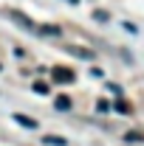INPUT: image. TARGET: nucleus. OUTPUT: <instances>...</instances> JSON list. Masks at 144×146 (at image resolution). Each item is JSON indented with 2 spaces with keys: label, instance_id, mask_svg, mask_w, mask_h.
Wrapping results in <instances>:
<instances>
[{
  "label": "nucleus",
  "instance_id": "9b49d317",
  "mask_svg": "<svg viewBox=\"0 0 144 146\" xmlns=\"http://www.w3.org/2000/svg\"><path fill=\"white\" fill-rule=\"evenodd\" d=\"M96 112H110V101L99 98V101H96Z\"/></svg>",
  "mask_w": 144,
  "mask_h": 146
},
{
  "label": "nucleus",
  "instance_id": "f03ea898",
  "mask_svg": "<svg viewBox=\"0 0 144 146\" xmlns=\"http://www.w3.org/2000/svg\"><path fill=\"white\" fill-rule=\"evenodd\" d=\"M9 17L14 20V23H17L20 28H26V31H37V25H34V23H31L28 17H26L23 11H9Z\"/></svg>",
  "mask_w": 144,
  "mask_h": 146
},
{
  "label": "nucleus",
  "instance_id": "4468645a",
  "mask_svg": "<svg viewBox=\"0 0 144 146\" xmlns=\"http://www.w3.org/2000/svg\"><path fill=\"white\" fill-rule=\"evenodd\" d=\"M0 70H3V65H0Z\"/></svg>",
  "mask_w": 144,
  "mask_h": 146
},
{
  "label": "nucleus",
  "instance_id": "39448f33",
  "mask_svg": "<svg viewBox=\"0 0 144 146\" xmlns=\"http://www.w3.org/2000/svg\"><path fill=\"white\" fill-rule=\"evenodd\" d=\"M42 143L45 146H68V141L59 138V135H42Z\"/></svg>",
  "mask_w": 144,
  "mask_h": 146
},
{
  "label": "nucleus",
  "instance_id": "f257e3e1",
  "mask_svg": "<svg viewBox=\"0 0 144 146\" xmlns=\"http://www.w3.org/2000/svg\"><path fill=\"white\" fill-rule=\"evenodd\" d=\"M51 79H54L57 84H73L76 76H73L71 68H54V70H51Z\"/></svg>",
  "mask_w": 144,
  "mask_h": 146
},
{
  "label": "nucleus",
  "instance_id": "1a4fd4ad",
  "mask_svg": "<svg viewBox=\"0 0 144 146\" xmlns=\"http://www.w3.org/2000/svg\"><path fill=\"white\" fill-rule=\"evenodd\" d=\"M34 93L37 96H48V84L45 82H34Z\"/></svg>",
  "mask_w": 144,
  "mask_h": 146
},
{
  "label": "nucleus",
  "instance_id": "423d86ee",
  "mask_svg": "<svg viewBox=\"0 0 144 146\" xmlns=\"http://www.w3.org/2000/svg\"><path fill=\"white\" fill-rule=\"evenodd\" d=\"M14 121H17L20 127H28V129H37V121H34V118H28V115H20V112H14Z\"/></svg>",
  "mask_w": 144,
  "mask_h": 146
},
{
  "label": "nucleus",
  "instance_id": "ddd939ff",
  "mask_svg": "<svg viewBox=\"0 0 144 146\" xmlns=\"http://www.w3.org/2000/svg\"><path fill=\"white\" fill-rule=\"evenodd\" d=\"M68 3H79V0H68Z\"/></svg>",
  "mask_w": 144,
  "mask_h": 146
},
{
  "label": "nucleus",
  "instance_id": "0eeeda50",
  "mask_svg": "<svg viewBox=\"0 0 144 146\" xmlns=\"http://www.w3.org/2000/svg\"><path fill=\"white\" fill-rule=\"evenodd\" d=\"M54 107H57V110H62V112H68V110H71V98H68V96H57Z\"/></svg>",
  "mask_w": 144,
  "mask_h": 146
},
{
  "label": "nucleus",
  "instance_id": "7ed1b4c3",
  "mask_svg": "<svg viewBox=\"0 0 144 146\" xmlns=\"http://www.w3.org/2000/svg\"><path fill=\"white\" fill-rule=\"evenodd\" d=\"M65 51H68L71 56H76V59H88V62L93 59V56H96L93 51H90V48H79V45H65Z\"/></svg>",
  "mask_w": 144,
  "mask_h": 146
},
{
  "label": "nucleus",
  "instance_id": "20e7f679",
  "mask_svg": "<svg viewBox=\"0 0 144 146\" xmlns=\"http://www.w3.org/2000/svg\"><path fill=\"white\" fill-rule=\"evenodd\" d=\"M37 31L42 36H62V28H59V25H40Z\"/></svg>",
  "mask_w": 144,
  "mask_h": 146
},
{
  "label": "nucleus",
  "instance_id": "6e6552de",
  "mask_svg": "<svg viewBox=\"0 0 144 146\" xmlns=\"http://www.w3.org/2000/svg\"><path fill=\"white\" fill-rule=\"evenodd\" d=\"M113 107L119 110V112H122V115H130V104H127L124 98H119V101H116V104H113Z\"/></svg>",
  "mask_w": 144,
  "mask_h": 146
},
{
  "label": "nucleus",
  "instance_id": "f8f14e48",
  "mask_svg": "<svg viewBox=\"0 0 144 146\" xmlns=\"http://www.w3.org/2000/svg\"><path fill=\"white\" fill-rule=\"evenodd\" d=\"M124 138H127V141H141V132H127Z\"/></svg>",
  "mask_w": 144,
  "mask_h": 146
},
{
  "label": "nucleus",
  "instance_id": "9d476101",
  "mask_svg": "<svg viewBox=\"0 0 144 146\" xmlns=\"http://www.w3.org/2000/svg\"><path fill=\"white\" fill-rule=\"evenodd\" d=\"M93 20H99V23H108L110 14H108V11H102V9H96V11H93Z\"/></svg>",
  "mask_w": 144,
  "mask_h": 146
}]
</instances>
